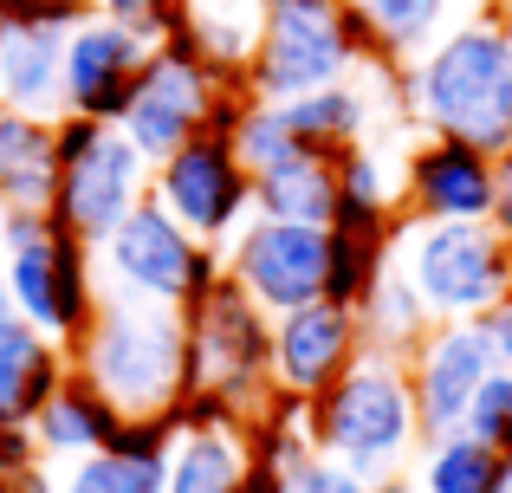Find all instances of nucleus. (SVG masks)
I'll list each match as a JSON object with an SVG mask.
<instances>
[{
    "mask_svg": "<svg viewBox=\"0 0 512 493\" xmlns=\"http://www.w3.org/2000/svg\"><path fill=\"white\" fill-rule=\"evenodd\" d=\"M363 357V318L357 305L312 299L299 312L273 318V390L286 403H312Z\"/></svg>",
    "mask_w": 512,
    "mask_h": 493,
    "instance_id": "dca6fc26",
    "label": "nucleus"
},
{
    "mask_svg": "<svg viewBox=\"0 0 512 493\" xmlns=\"http://www.w3.org/2000/svg\"><path fill=\"white\" fill-rule=\"evenodd\" d=\"M363 65H370V46H363L350 0H266L260 39H253V59L240 78L253 98L286 104L338 85V78H357Z\"/></svg>",
    "mask_w": 512,
    "mask_h": 493,
    "instance_id": "39448f33",
    "label": "nucleus"
},
{
    "mask_svg": "<svg viewBox=\"0 0 512 493\" xmlns=\"http://www.w3.org/2000/svg\"><path fill=\"white\" fill-rule=\"evenodd\" d=\"M487 13L493 20H512V0H487Z\"/></svg>",
    "mask_w": 512,
    "mask_h": 493,
    "instance_id": "79ce46f5",
    "label": "nucleus"
},
{
    "mask_svg": "<svg viewBox=\"0 0 512 493\" xmlns=\"http://www.w3.org/2000/svg\"><path fill=\"white\" fill-rule=\"evenodd\" d=\"M0 104L33 117H65V26L20 20L0 46Z\"/></svg>",
    "mask_w": 512,
    "mask_h": 493,
    "instance_id": "6ab92c4d",
    "label": "nucleus"
},
{
    "mask_svg": "<svg viewBox=\"0 0 512 493\" xmlns=\"http://www.w3.org/2000/svg\"><path fill=\"white\" fill-rule=\"evenodd\" d=\"M500 370L480 318H441L428 325V338L409 351V390H415V416H422V442L467 429V409H474L480 383Z\"/></svg>",
    "mask_w": 512,
    "mask_h": 493,
    "instance_id": "4468645a",
    "label": "nucleus"
},
{
    "mask_svg": "<svg viewBox=\"0 0 512 493\" xmlns=\"http://www.w3.org/2000/svg\"><path fill=\"white\" fill-rule=\"evenodd\" d=\"M500 156L461 137H428L402 156V215L409 221H493Z\"/></svg>",
    "mask_w": 512,
    "mask_h": 493,
    "instance_id": "2eb2a0df",
    "label": "nucleus"
},
{
    "mask_svg": "<svg viewBox=\"0 0 512 493\" xmlns=\"http://www.w3.org/2000/svg\"><path fill=\"white\" fill-rule=\"evenodd\" d=\"M247 98H253L247 78L221 72V65L201 59L182 33H169L163 46H156V59L143 65V85H137V98H130V111L117 117V130H124L150 163H163L169 150H182L201 130H227V137H234Z\"/></svg>",
    "mask_w": 512,
    "mask_h": 493,
    "instance_id": "423d86ee",
    "label": "nucleus"
},
{
    "mask_svg": "<svg viewBox=\"0 0 512 493\" xmlns=\"http://www.w3.org/2000/svg\"><path fill=\"white\" fill-rule=\"evenodd\" d=\"M253 215L273 221H305V228H331L338 221V156H292V163L253 176Z\"/></svg>",
    "mask_w": 512,
    "mask_h": 493,
    "instance_id": "5701e85b",
    "label": "nucleus"
},
{
    "mask_svg": "<svg viewBox=\"0 0 512 493\" xmlns=\"http://www.w3.org/2000/svg\"><path fill=\"white\" fill-rule=\"evenodd\" d=\"M20 468H39L33 429H0V481H7V474H20Z\"/></svg>",
    "mask_w": 512,
    "mask_h": 493,
    "instance_id": "72a5a7b5",
    "label": "nucleus"
},
{
    "mask_svg": "<svg viewBox=\"0 0 512 493\" xmlns=\"http://www.w3.org/2000/svg\"><path fill=\"white\" fill-rule=\"evenodd\" d=\"M240 493H286V468H273L266 455H253L247 481H240Z\"/></svg>",
    "mask_w": 512,
    "mask_h": 493,
    "instance_id": "e433bc0d",
    "label": "nucleus"
},
{
    "mask_svg": "<svg viewBox=\"0 0 512 493\" xmlns=\"http://www.w3.org/2000/svg\"><path fill=\"white\" fill-rule=\"evenodd\" d=\"M137 202H150V156L98 117H59V182L46 215L85 247H104Z\"/></svg>",
    "mask_w": 512,
    "mask_h": 493,
    "instance_id": "1a4fd4ad",
    "label": "nucleus"
},
{
    "mask_svg": "<svg viewBox=\"0 0 512 493\" xmlns=\"http://www.w3.org/2000/svg\"><path fill=\"white\" fill-rule=\"evenodd\" d=\"M234 150H240V163H247L253 176H266V169L305 156L299 137H292V124H286V111L266 104V98H247V111H240V124H234Z\"/></svg>",
    "mask_w": 512,
    "mask_h": 493,
    "instance_id": "c756f323",
    "label": "nucleus"
},
{
    "mask_svg": "<svg viewBox=\"0 0 512 493\" xmlns=\"http://www.w3.org/2000/svg\"><path fill=\"white\" fill-rule=\"evenodd\" d=\"M65 377H72V351L46 338L0 286V429H33V416L52 403Z\"/></svg>",
    "mask_w": 512,
    "mask_h": 493,
    "instance_id": "a211bd4d",
    "label": "nucleus"
},
{
    "mask_svg": "<svg viewBox=\"0 0 512 493\" xmlns=\"http://www.w3.org/2000/svg\"><path fill=\"white\" fill-rule=\"evenodd\" d=\"M13 26H20V0H0V46H7Z\"/></svg>",
    "mask_w": 512,
    "mask_h": 493,
    "instance_id": "ea45409f",
    "label": "nucleus"
},
{
    "mask_svg": "<svg viewBox=\"0 0 512 493\" xmlns=\"http://www.w3.org/2000/svg\"><path fill=\"white\" fill-rule=\"evenodd\" d=\"M500 474H506V455L467 429L422 442V455H415V493H493Z\"/></svg>",
    "mask_w": 512,
    "mask_h": 493,
    "instance_id": "cd10ccee",
    "label": "nucleus"
},
{
    "mask_svg": "<svg viewBox=\"0 0 512 493\" xmlns=\"http://www.w3.org/2000/svg\"><path fill=\"white\" fill-rule=\"evenodd\" d=\"M163 468H169V461L98 448V455L72 461V474L59 481V493H163Z\"/></svg>",
    "mask_w": 512,
    "mask_h": 493,
    "instance_id": "c85d7f7f",
    "label": "nucleus"
},
{
    "mask_svg": "<svg viewBox=\"0 0 512 493\" xmlns=\"http://www.w3.org/2000/svg\"><path fill=\"white\" fill-rule=\"evenodd\" d=\"M467 435H480L487 448H500V455H512V370L500 364L487 383H480L474 409H467Z\"/></svg>",
    "mask_w": 512,
    "mask_h": 493,
    "instance_id": "7c9ffc66",
    "label": "nucleus"
},
{
    "mask_svg": "<svg viewBox=\"0 0 512 493\" xmlns=\"http://www.w3.org/2000/svg\"><path fill=\"white\" fill-rule=\"evenodd\" d=\"M357 318H363V344L370 351H396V357H409L415 344L428 338V305H422V292H415V279L402 273V260L389 253V266L376 273V286L363 292V305H357Z\"/></svg>",
    "mask_w": 512,
    "mask_h": 493,
    "instance_id": "bb28decb",
    "label": "nucleus"
},
{
    "mask_svg": "<svg viewBox=\"0 0 512 493\" xmlns=\"http://www.w3.org/2000/svg\"><path fill=\"white\" fill-rule=\"evenodd\" d=\"M493 228H500V234H506V247H512V189L500 195V208H493Z\"/></svg>",
    "mask_w": 512,
    "mask_h": 493,
    "instance_id": "58836bf2",
    "label": "nucleus"
},
{
    "mask_svg": "<svg viewBox=\"0 0 512 493\" xmlns=\"http://www.w3.org/2000/svg\"><path fill=\"white\" fill-rule=\"evenodd\" d=\"M402 98L428 137H461L500 156L512 143V20H461L415 65H402Z\"/></svg>",
    "mask_w": 512,
    "mask_h": 493,
    "instance_id": "f257e3e1",
    "label": "nucleus"
},
{
    "mask_svg": "<svg viewBox=\"0 0 512 493\" xmlns=\"http://www.w3.org/2000/svg\"><path fill=\"white\" fill-rule=\"evenodd\" d=\"M389 241L396 221H370V215H338L325 228V299L363 305V292L376 286V273L389 266Z\"/></svg>",
    "mask_w": 512,
    "mask_h": 493,
    "instance_id": "a878e982",
    "label": "nucleus"
},
{
    "mask_svg": "<svg viewBox=\"0 0 512 493\" xmlns=\"http://www.w3.org/2000/svg\"><path fill=\"white\" fill-rule=\"evenodd\" d=\"M98 13H117V20H137V26H150L156 39H169L175 33V0H91Z\"/></svg>",
    "mask_w": 512,
    "mask_h": 493,
    "instance_id": "473e14b6",
    "label": "nucleus"
},
{
    "mask_svg": "<svg viewBox=\"0 0 512 493\" xmlns=\"http://www.w3.org/2000/svg\"><path fill=\"white\" fill-rule=\"evenodd\" d=\"M512 189V143H506V150H500V195Z\"/></svg>",
    "mask_w": 512,
    "mask_h": 493,
    "instance_id": "a19ab883",
    "label": "nucleus"
},
{
    "mask_svg": "<svg viewBox=\"0 0 512 493\" xmlns=\"http://www.w3.org/2000/svg\"><path fill=\"white\" fill-rule=\"evenodd\" d=\"M389 253L415 279L428 318H487L512 292V247L493 221H409L396 215Z\"/></svg>",
    "mask_w": 512,
    "mask_h": 493,
    "instance_id": "0eeeda50",
    "label": "nucleus"
},
{
    "mask_svg": "<svg viewBox=\"0 0 512 493\" xmlns=\"http://www.w3.org/2000/svg\"><path fill=\"white\" fill-rule=\"evenodd\" d=\"M260 13L266 0H175V33L214 59L221 72H247L253 59V39H260Z\"/></svg>",
    "mask_w": 512,
    "mask_h": 493,
    "instance_id": "393cba45",
    "label": "nucleus"
},
{
    "mask_svg": "<svg viewBox=\"0 0 512 493\" xmlns=\"http://www.w3.org/2000/svg\"><path fill=\"white\" fill-rule=\"evenodd\" d=\"M175 448L163 468V493H240L253 468V422H240L227 403L188 390L175 403Z\"/></svg>",
    "mask_w": 512,
    "mask_h": 493,
    "instance_id": "f3484780",
    "label": "nucleus"
},
{
    "mask_svg": "<svg viewBox=\"0 0 512 493\" xmlns=\"http://www.w3.org/2000/svg\"><path fill=\"white\" fill-rule=\"evenodd\" d=\"M0 286L13 292V305H20L46 338H59L65 351H72V344L91 331L98 299H104L98 247H85L72 228H59L46 208H7Z\"/></svg>",
    "mask_w": 512,
    "mask_h": 493,
    "instance_id": "20e7f679",
    "label": "nucleus"
},
{
    "mask_svg": "<svg viewBox=\"0 0 512 493\" xmlns=\"http://www.w3.org/2000/svg\"><path fill=\"white\" fill-rule=\"evenodd\" d=\"M117 422H124V409H117L85 370H72V377L52 390V403L33 416L39 461H85V455H98V448H111Z\"/></svg>",
    "mask_w": 512,
    "mask_h": 493,
    "instance_id": "aec40b11",
    "label": "nucleus"
},
{
    "mask_svg": "<svg viewBox=\"0 0 512 493\" xmlns=\"http://www.w3.org/2000/svg\"><path fill=\"white\" fill-rule=\"evenodd\" d=\"M150 195L208 247H227L253 221V169L240 163L227 130H201L163 163H150Z\"/></svg>",
    "mask_w": 512,
    "mask_h": 493,
    "instance_id": "9b49d317",
    "label": "nucleus"
},
{
    "mask_svg": "<svg viewBox=\"0 0 512 493\" xmlns=\"http://www.w3.org/2000/svg\"><path fill=\"white\" fill-rule=\"evenodd\" d=\"M221 260H227V279H234L253 305H266L273 318L325 299V228L253 215L247 228L221 247Z\"/></svg>",
    "mask_w": 512,
    "mask_h": 493,
    "instance_id": "ddd939ff",
    "label": "nucleus"
},
{
    "mask_svg": "<svg viewBox=\"0 0 512 493\" xmlns=\"http://www.w3.org/2000/svg\"><path fill=\"white\" fill-rule=\"evenodd\" d=\"M188 390L227 403L240 422H260L279 403L273 390V312L253 305L234 279L188 305Z\"/></svg>",
    "mask_w": 512,
    "mask_h": 493,
    "instance_id": "6e6552de",
    "label": "nucleus"
},
{
    "mask_svg": "<svg viewBox=\"0 0 512 493\" xmlns=\"http://www.w3.org/2000/svg\"><path fill=\"white\" fill-rule=\"evenodd\" d=\"M493 493H512V455H506V474H500V487H493Z\"/></svg>",
    "mask_w": 512,
    "mask_h": 493,
    "instance_id": "37998d69",
    "label": "nucleus"
},
{
    "mask_svg": "<svg viewBox=\"0 0 512 493\" xmlns=\"http://www.w3.org/2000/svg\"><path fill=\"white\" fill-rule=\"evenodd\" d=\"M163 39L137 20H117V13L91 7L85 20L65 26V117H98L117 124L130 111L143 85V65L156 59Z\"/></svg>",
    "mask_w": 512,
    "mask_h": 493,
    "instance_id": "f8f14e48",
    "label": "nucleus"
},
{
    "mask_svg": "<svg viewBox=\"0 0 512 493\" xmlns=\"http://www.w3.org/2000/svg\"><path fill=\"white\" fill-rule=\"evenodd\" d=\"M357 78H338V85H325V91H305V98H286V104H279V111H286V124H292V137H299V150L344 156L350 143L370 137V124H376V91H363Z\"/></svg>",
    "mask_w": 512,
    "mask_h": 493,
    "instance_id": "4be33fe9",
    "label": "nucleus"
},
{
    "mask_svg": "<svg viewBox=\"0 0 512 493\" xmlns=\"http://www.w3.org/2000/svg\"><path fill=\"white\" fill-rule=\"evenodd\" d=\"M52 182H59V117L0 104V202L52 208Z\"/></svg>",
    "mask_w": 512,
    "mask_h": 493,
    "instance_id": "412c9836",
    "label": "nucleus"
},
{
    "mask_svg": "<svg viewBox=\"0 0 512 493\" xmlns=\"http://www.w3.org/2000/svg\"><path fill=\"white\" fill-rule=\"evenodd\" d=\"M480 331H487V344H493V357H500V364L512 370V292L500 305H493L487 318H480Z\"/></svg>",
    "mask_w": 512,
    "mask_h": 493,
    "instance_id": "f704fd0d",
    "label": "nucleus"
},
{
    "mask_svg": "<svg viewBox=\"0 0 512 493\" xmlns=\"http://www.w3.org/2000/svg\"><path fill=\"white\" fill-rule=\"evenodd\" d=\"M305 442L318 455L344 461L363 481L402 474L422 455V416H415V390H409V357L363 344L357 364L325 396L305 403Z\"/></svg>",
    "mask_w": 512,
    "mask_h": 493,
    "instance_id": "f03ea898",
    "label": "nucleus"
},
{
    "mask_svg": "<svg viewBox=\"0 0 512 493\" xmlns=\"http://www.w3.org/2000/svg\"><path fill=\"white\" fill-rule=\"evenodd\" d=\"M376 481H363V474H350L344 461H331V455H305L299 468L286 474V493H370Z\"/></svg>",
    "mask_w": 512,
    "mask_h": 493,
    "instance_id": "2f4dec72",
    "label": "nucleus"
},
{
    "mask_svg": "<svg viewBox=\"0 0 512 493\" xmlns=\"http://www.w3.org/2000/svg\"><path fill=\"white\" fill-rule=\"evenodd\" d=\"M98 279H104V292H130V299H156V305L188 312V305H201L227 279V260H221V247L195 241L150 195L98 247Z\"/></svg>",
    "mask_w": 512,
    "mask_h": 493,
    "instance_id": "9d476101",
    "label": "nucleus"
},
{
    "mask_svg": "<svg viewBox=\"0 0 512 493\" xmlns=\"http://www.w3.org/2000/svg\"><path fill=\"white\" fill-rule=\"evenodd\" d=\"M0 241H7V202H0Z\"/></svg>",
    "mask_w": 512,
    "mask_h": 493,
    "instance_id": "c03bdc74",
    "label": "nucleus"
},
{
    "mask_svg": "<svg viewBox=\"0 0 512 493\" xmlns=\"http://www.w3.org/2000/svg\"><path fill=\"white\" fill-rule=\"evenodd\" d=\"M0 493H59V487H52L46 468H20V474H7V481H0Z\"/></svg>",
    "mask_w": 512,
    "mask_h": 493,
    "instance_id": "4c0bfd02",
    "label": "nucleus"
},
{
    "mask_svg": "<svg viewBox=\"0 0 512 493\" xmlns=\"http://www.w3.org/2000/svg\"><path fill=\"white\" fill-rule=\"evenodd\" d=\"M363 26V46H370L376 65H415L441 33H448V13L454 0H350Z\"/></svg>",
    "mask_w": 512,
    "mask_h": 493,
    "instance_id": "b1692460",
    "label": "nucleus"
},
{
    "mask_svg": "<svg viewBox=\"0 0 512 493\" xmlns=\"http://www.w3.org/2000/svg\"><path fill=\"white\" fill-rule=\"evenodd\" d=\"M91 0H20V20H52V26H72L85 20Z\"/></svg>",
    "mask_w": 512,
    "mask_h": 493,
    "instance_id": "c9c22d12",
    "label": "nucleus"
},
{
    "mask_svg": "<svg viewBox=\"0 0 512 493\" xmlns=\"http://www.w3.org/2000/svg\"><path fill=\"white\" fill-rule=\"evenodd\" d=\"M72 370H85L124 416H163L188 396V312L104 292L91 331L72 344Z\"/></svg>",
    "mask_w": 512,
    "mask_h": 493,
    "instance_id": "7ed1b4c3",
    "label": "nucleus"
}]
</instances>
